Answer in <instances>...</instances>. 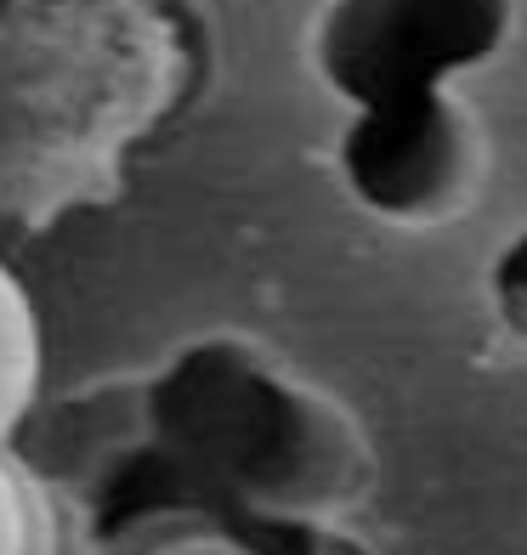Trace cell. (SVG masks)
Instances as JSON below:
<instances>
[{"instance_id":"7a4b0ae2","label":"cell","mask_w":527,"mask_h":555,"mask_svg":"<svg viewBox=\"0 0 527 555\" xmlns=\"http://www.w3.org/2000/svg\"><path fill=\"white\" fill-rule=\"evenodd\" d=\"M465 119L448 91L358 108L340 142V170L369 210L414 221L454 198L465 176Z\"/></svg>"},{"instance_id":"6da1fadb","label":"cell","mask_w":527,"mask_h":555,"mask_svg":"<svg viewBox=\"0 0 527 555\" xmlns=\"http://www.w3.org/2000/svg\"><path fill=\"white\" fill-rule=\"evenodd\" d=\"M516 0H330L318 68L351 108L448 91L511 40Z\"/></svg>"},{"instance_id":"277c9868","label":"cell","mask_w":527,"mask_h":555,"mask_svg":"<svg viewBox=\"0 0 527 555\" xmlns=\"http://www.w3.org/2000/svg\"><path fill=\"white\" fill-rule=\"evenodd\" d=\"M0 555H57L52 499L7 448H0Z\"/></svg>"},{"instance_id":"5b68a950","label":"cell","mask_w":527,"mask_h":555,"mask_svg":"<svg viewBox=\"0 0 527 555\" xmlns=\"http://www.w3.org/2000/svg\"><path fill=\"white\" fill-rule=\"evenodd\" d=\"M488 289H493V307L511 330L527 340V233H516L505 249L493 256V272H488Z\"/></svg>"},{"instance_id":"3957f363","label":"cell","mask_w":527,"mask_h":555,"mask_svg":"<svg viewBox=\"0 0 527 555\" xmlns=\"http://www.w3.org/2000/svg\"><path fill=\"white\" fill-rule=\"evenodd\" d=\"M40 386V318L23 278L0 261V448L12 442Z\"/></svg>"}]
</instances>
